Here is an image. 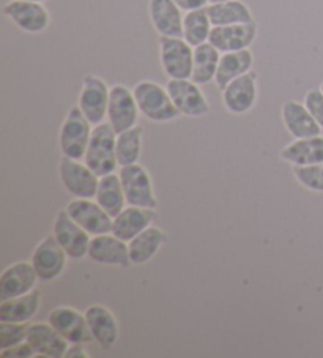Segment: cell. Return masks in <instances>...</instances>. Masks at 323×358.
<instances>
[{
  "label": "cell",
  "instance_id": "2e32d148",
  "mask_svg": "<svg viewBox=\"0 0 323 358\" xmlns=\"http://www.w3.org/2000/svg\"><path fill=\"white\" fill-rule=\"evenodd\" d=\"M257 101V73L250 71L240 76L222 90V103L231 114L250 113Z\"/></svg>",
  "mask_w": 323,
  "mask_h": 358
},
{
  "label": "cell",
  "instance_id": "9a60e30c",
  "mask_svg": "<svg viewBox=\"0 0 323 358\" xmlns=\"http://www.w3.org/2000/svg\"><path fill=\"white\" fill-rule=\"evenodd\" d=\"M48 322L70 344H87L93 341L85 314L79 313L71 306L55 308L49 314Z\"/></svg>",
  "mask_w": 323,
  "mask_h": 358
},
{
  "label": "cell",
  "instance_id": "ba28073f",
  "mask_svg": "<svg viewBox=\"0 0 323 358\" xmlns=\"http://www.w3.org/2000/svg\"><path fill=\"white\" fill-rule=\"evenodd\" d=\"M110 89L101 78L87 75L82 79L78 106L93 127L103 123L108 117Z\"/></svg>",
  "mask_w": 323,
  "mask_h": 358
},
{
  "label": "cell",
  "instance_id": "d6986e66",
  "mask_svg": "<svg viewBox=\"0 0 323 358\" xmlns=\"http://www.w3.org/2000/svg\"><path fill=\"white\" fill-rule=\"evenodd\" d=\"M26 341L32 345L36 357L62 358L70 349V343L51 324H29Z\"/></svg>",
  "mask_w": 323,
  "mask_h": 358
},
{
  "label": "cell",
  "instance_id": "60d3db41",
  "mask_svg": "<svg viewBox=\"0 0 323 358\" xmlns=\"http://www.w3.org/2000/svg\"><path fill=\"white\" fill-rule=\"evenodd\" d=\"M320 90L323 92V83H322V85H320Z\"/></svg>",
  "mask_w": 323,
  "mask_h": 358
},
{
  "label": "cell",
  "instance_id": "cb8c5ba5",
  "mask_svg": "<svg viewBox=\"0 0 323 358\" xmlns=\"http://www.w3.org/2000/svg\"><path fill=\"white\" fill-rule=\"evenodd\" d=\"M41 306V291L34 289L32 292L21 297L2 300L0 303V322L29 324Z\"/></svg>",
  "mask_w": 323,
  "mask_h": 358
},
{
  "label": "cell",
  "instance_id": "44dd1931",
  "mask_svg": "<svg viewBox=\"0 0 323 358\" xmlns=\"http://www.w3.org/2000/svg\"><path fill=\"white\" fill-rule=\"evenodd\" d=\"M155 210L157 208H144L134 206L125 207L114 218L113 234L115 237L125 240V242H131L134 237H138L141 232L148 229L157 221L158 215Z\"/></svg>",
  "mask_w": 323,
  "mask_h": 358
},
{
  "label": "cell",
  "instance_id": "f1b7e54d",
  "mask_svg": "<svg viewBox=\"0 0 323 358\" xmlns=\"http://www.w3.org/2000/svg\"><path fill=\"white\" fill-rule=\"evenodd\" d=\"M207 11L213 27L254 22L252 11L246 3L241 2V0H227V2L208 3Z\"/></svg>",
  "mask_w": 323,
  "mask_h": 358
},
{
  "label": "cell",
  "instance_id": "d4e9b609",
  "mask_svg": "<svg viewBox=\"0 0 323 358\" xmlns=\"http://www.w3.org/2000/svg\"><path fill=\"white\" fill-rule=\"evenodd\" d=\"M252 64L254 55L250 49H241V51L221 54L218 71H216L215 76L216 87L222 92L234 79L250 73L252 70Z\"/></svg>",
  "mask_w": 323,
  "mask_h": 358
},
{
  "label": "cell",
  "instance_id": "d6a6232c",
  "mask_svg": "<svg viewBox=\"0 0 323 358\" xmlns=\"http://www.w3.org/2000/svg\"><path fill=\"white\" fill-rule=\"evenodd\" d=\"M296 182L314 193H323V163L310 166H294Z\"/></svg>",
  "mask_w": 323,
  "mask_h": 358
},
{
  "label": "cell",
  "instance_id": "e0dca14e",
  "mask_svg": "<svg viewBox=\"0 0 323 358\" xmlns=\"http://www.w3.org/2000/svg\"><path fill=\"white\" fill-rule=\"evenodd\" d=\"M257 38V24H232V26H218L213 27L210 34V43L221 54L241 51V49H250Z\"/></svg>",
  "mask_w": 323,
  "mask_h": 358
},
{
  "label": "cell",
  "instance_id": "3957f363",
  "mask_svg": "<svg viewBox=\"0 0 323 358\" xmlns=\"http://www.w3.org/2000/svg\"><path fill=\"white\" fill-rule=\"evenodd\" d=\"M92 123L79 106H73L65 117L59 133V145L64 157L82 159L92 136Z\"/></svg>",
  "mask_w": 323,
  "mask_h": 358
},
{
  "label": "cell",
  "instance_id": "7402d4cb",
  "mask_svg": "<svg viewBox=\"0 0 323 358\" xmlns=\"http://www.w3.org/2000/svg\"><path fill=\"white\" fill-rule=\"evenodd\" d=\"M148 16L159 36H183V10L173 0H150Z\"/></svg>",
  "mask_w": 323,
  "mask_h": 358
},
{
  "label": "cell",
  "instance_id": "d590c367",
  "mask_svg": "<svg viewBox=\"0 0 323 358\" xmlns=\"http://www.w3.org/2000/svg\"><path fill=\"white\" fill-rule=\"evenodd\" d=\"M0 357H2V358H10V357H15V358H32V357H36V352L34 350L32 345H30L27 341H24L21 344L13 345V348L3 349L2 352H0Z\"/></svg>",
  "mask_w": 323,
  "mask_h": 358
},
{
  "label": "cell",
  "instance_id": "7c38bea8",
  "mask_svg": "<svg viewBox=\"0 0 323 358\" xmlns=\"http://www.w3.org/2000/svg\"><path fill=\"white\" fill-rule=\"evenodd\" d=\"M65 210L92 237L113 232L114 218L96 201L74 197L71 202H68Z\"/></svg>",
  "mask_w": 323,
  "mask_h": 358
},
{
  "label": "cell",
  "instance_id": "9c48e42d",
  "mask_svg": "<svg viewBox=\"0 0 323 358\" xmlns=\"http://www.w3.org/2000/svg\"><path fill=\"white\" fill-rule=\"evenodd\" d=\"M66 251L62 248V245L52 234V236L45 237L36 245L30 262H32L40 281L49 282L57 280L64 273V270L66 268Z\"/></svg>",
  "mask_w": 323,
  "mask_h": 358
},
{
  "label": "cell",
  "instance_id": "8fae6325",
  "mask_svg": "<svg viewBox=\"0 0 323 358\" xmlns=\"http://www.w3.org/2000/svg\"><path fill=\"white\" fill-rule=\"evenodd\" d=\"M3 15L15 24L17 29L27 34H41L51 24V16L41 2L29 0H11L3 5Z\"/></svg>",
  "mask_w": 323,
  "mask_h": 358
},
{
  "label": "cell",
  "instance_id": "f35d334b",
  "mask_svg": "<svg viewBox=\"0 0 323 358\" xmlns=\"http://www.w3.org/2000/svg\"><path fill=\"white\" fill-rule=\"evenodd\" d=\"M218 2H227V0H210V3H218Z\"/></svg>",
  "mask_w": 323,
  "mask_h": 358
},
{
  "label": "cell",
  "instance_id": "603a6c76",
  "mask_svg": "<svg viewBox=\"0 0 323 358\" xmlns=\"http://www.w3.org/2000/svg\"><path fill=\"white\" fill-rule=\"evenodd\" d=\"M281 117L285 129L295 139L314 138V136H320L322 133V127L304 106V103L295 100L285 101L281 108Z\"/></svg>",
  "mask_w": 323,
  "mask_h": 358
},
{
  "label": "cell",
  "instance_id": "ab89813d",
  "mask_svg": "<svg viewBox=\"0 0 323 358\" xmlns=\"http://www.w3.org/2000/svg\"><path fill=\"white\" fill-rule=\"evenodd\" d=\"M29 2H41L43 3V2H45V0H29Z\"/></svg>",
  "mask_w": 323,
  "mask_h": 358
},
{
  "label": "cell",
  "instance_id": "74e56055",
  "mask_svg": "<svg viewBox=\"0 0 323 358\" xmlns=\"http://www.w3.org/2000/svg\"><path fill=\"white\" fill-rule=\"evenodd\" d=\"M66 358H74V357H82V358H90L89 352H85L82 344H70V349L66 352Z\"/></svg>",
  "mask_w": 323,
  "mask_h": 358
},
{
  "label": "cell",
  "instance_id": "8992f818",
  "mask_svg": "<svg viewBox=\"0 0 323 358\" xmlns=\"http://www.w3.org/2000/svg\"><path fill=\"white\" fill-rule=\"evenodd\" d=\"M119 176L128 206L144 208L158 207V199L153 191L152 177L144 166H141L139 163L123 166V168H120Z\"/></svg>",
  "mask_w": 323,
  "mask_h": 358
},
{
  "label": "cell",
  "instance_id": "7a4b0ae2",
  "mask_svg": "<svg viewBox=\"0 0 323 358\" xmlns=\"http://www.w3.org/2000/svg\"><path fill=\"white\" fill-rule=\"evenodd\" d=\"M115 141L117 133L109 122H103L93 127L84 159L85 164L98 177L113 174L117 166H119L115 153Z\"/></svg>",
  "mask_w": 323,
  "mask_h": 358
},
{
  "label": "cell",
  "instance_id": "5bb4252c",
  "mask_svg": "<svg viewBox=\"0 0 323 358\" xmlns=\"http://www.w3.org/2000/svg\"><path fill=\"white\" fill-rule=\"evenodd\" d=\"M87 257L92 262L99 265H110V267H128V265H131L128 242L115 237L113 232L93 236L90 238Z\"/></svg>",
  "mask_w": 323,
  "mask_h": 358
},
{
  "label": "cell",
  "instance_id": "4fadbf2b",
  "mask_svg": "<svg viewBox=\"0 0 323 358\" xmlns=\"http://www.w3.org/2000/svg\"><path fill=\"white\" fill-rule=\"evenodd\" d=\"M139 114L138 101L131 90L122 84H115L114 87H110L108 122L113 125L117 134L138 125Z\"/></svg>",
  "mask_w": 323,
  "mask_h": 358
},
{
  "label": "cell",
  "instance_id": "83f0119b",
  "mask_svg": "<svg viewBox=\"0 0 323 358\" xmlns=\"http://www.w3.org/2000/svg\"><path fill=\"white\" fill-rule=\"evenodd\" d=\"M95 199L110 217L115 218L117 215L127 207V197L125 191H123L120 176L113 172V174H106L103 177H99V185Z\"/></svg>",
  "mask_w": 323,
  "mask_h": 358
},
{
  "label": "cell",
  "instance_id": "30bf717a",
  "mask_svg": "<svg viewBox=\"0 0 323 358\" xmlns=\"http://www.w3.org/2000/svg\"><path fill=\"white\" fill-rule=\"evenodd\" d=\"M52 234L70 259H84L89 255L92 236L74 221L66 210H60L54 220Z\"/></svg>",
  "mask_w": 323,
  "mask_h": 358
},
{
  "label": "cell",
  "instance_id": "277c9868",
  "mask_svg": "<svg viewBox=\"0 0 323 358\" xmlns=\"http://www.w3.org/2000/svg\"><path fill=\"white\" fill-rule=\"evenodd\" d=\"M159 60L169 79H191L194 48L183 36H159Z\"/></svg>",
  "mask_w": 323,
  "mask_h": 358
},
{
  "label": "cell",
  "instance_id": "5b68a950",
  "mask_svg": "<svg viewBox=\"0 0 323 358\" xmlns=\"http://www.w3.org/2000/svg\"><path fill=\"white\" fill-rule=\"evenodd\" d=\"M60 182L73 197L78 199H93L96 196L99 177L89 166L79 163V159L62 157L59 164Z\"/></svg>",
  "mask_w": 323,
  "mask_h": 358
},
{
  "label": "cell",
  "instance_id": "4316f807",
  "mask_svg": "<svg viewBox=\"0 0 323 358\" xmlns=\"http://www.w3.org/2000/svg\"><path fill=\"white\" fill-rule=\"evenodd\" d=\"M167 234L157 226H150L144 232H141L138 237H134L131 242H128L129 259L133 265H144L150 262L158 255L161 246L166 245Z\"/></svg>",
  "mask_w": 323,
  "mask_h": 358
},
{
  "label": "cell",
  "instance_id": "ffe728a7",
  "mask_svg": "<svg viewBox=\"0 0 323 358\" xmlns=\"http://www.w3.org/2000/svg\"><path fill=\"white\" fill-rule=\"evenodd\" d=\"M85 319L89 324L93 341H96L103 349L109 350L119 341V322L113 311L103 305H92L85 310Z\"/></svg>",
  "mask_w": 323,
  "mask_h": 358
},
{
  "label": "cell",
  "instance_id": "4dcf8cb0",
  "mask_svg": "<svg viewBox=\"0 0 323 358\" xmlns=\"http://www.w3.org/2000/svg\"><path fill=\"white\" fill-rule=\"evenodd\" d=\"M211 30H213V24L210 21L207 7L186 11L183 16V38L192 48L207 43L210 40Z\"/></svg>",
  "mask_w": 323,
  "mask_h": 358
},
{
  "label": "cell",
  "instance_id": "8d00e7d4",
  "mask_svg": "<svg viewBox=\"0 0 323 358\" xmlns=\"http://www.w3.org/2000/svg\"><path fill=\"white\" fill-rule=\"evenodd\" d=\"M173 2H175L178 7L186 13V11H192V10L208 7L210 0H173Z\"/></svg>",
  "mask_w": 323,
  "mask_h": 358
},
{
  "label": "cell",
  "instance_id": "1f68e13d",
  "mask_svg": "<svg viewBox=\"0 0 323 358\" xmlns=\"http://www.w3.org/2000/svg\"><path fill=\"white\" fill-rule=\"evenodd\" d=\"M142 133H144L142 127L136 125L127 129V131L117 134L115 153L120 168H123V166L136 164L139 162L142 150Z\"/></svg>",
  "mask_w": 323,
  "mask_h": 358
},
{
  "label": "cell",
  "instance_id": "52a82bcc",
  "mask_svg": "<svg viewBox=\"0 0 323 358\" xmlns=\"http://www.w3.org/2000/svg\"><path fill=\"white\" fill-rule=\"evenodd\" d=\"M166 89L182 115L197 119L210 113L207 96L203 95L201 85L192 79H169Z\"/></svg>",
  "mask_w": 323,
  "mask_h": 358
},
{
  "label": "cell",
  "instance_id": "f546056e",
  "mask_svg": "<svg viewBox=\"0 0 323 358\" xmlns=\"http://www.w3.org/2000/svg\"><path fill=\"white\" fill-rule=\"evenodd\" d=\"M221 60V52L210 41L194 48L191 79L199 85H207L215 81Z\"/></svg>",
  "mask_w": 323,
  "mask_h": 358
},
{
  "label": "cell",
  "instance_id": "e575fe53",
  "mask_svg": "<svg viewBox=\"0 0 323 358\" xmlns=\"http://www.w3.org/2000/svg\"><path fill=\"white\" fill-rule=\"evenodd\" d=\"M303 103L323 129V92L320 89H310L304 95Z\"/></svg>",
  "mask_w": 323,
  "mask_h": 358
},
{
  "label": "cell",
  "instance_id": "836d02e7",
  "mask_svg": "<svg viewBox=\"0 0 323 358\" xmlns=\"http://www.w3.org/2000/svg\"><path fill=\"white\" fill-rule=\"evenodd\" d=\"M29 324H15V322H0V349L13 348L21 344L27 338Z\"/></svg>",
  "mask_w": 323,
  "mask_h": 358
},
{
  "label": "cell",
  "instance_id": "484cf974",
  "mask_svg": "<svg viewBox=\"0 0 323 358\" xmlns=\"http://www.w3.org/2000/svg\"><path fill=\"white\" fill-rule=\"evenodd\" d=\"M282 162L294 166H310L323 163V136L295 139L279 153Z\"/></svg>",
  "mask_w": 323,
  "mask_h": 358
},
{
  "label": "cell",
  "instance_id": "6da1fadb",
  "mask_svg": "<svg viewBox=\"0 0 323 358\" xmlns=\"http://www.w3.org/2000/svg\"><path fill=\"white\" fill-rule=\"evenodd\" d=\"M133 94L138 101L141 114L155 123H167L177 120L180 110L173 104L166 87L153 81H141L134 85Z\"/></svg>",
  "mask_w": 323,
  "mask_h": 358
},
{
  "label": "cell",
  "instance_id": "ac0fdd59",
  "mask_svg": "<svg viewBox=\"0 0 323 358\" xmlns=\"http://www.w3.org/2000/svg\"><path fill=\"white\" fill-rule=\"evenodd\" d=\"M38 280L32 262L21 261L10 265L0 276V299L8 300L32 292Z\"/></svg>",
  "mask_w": 323,
  "mask_h": 358
}]
</instances>
